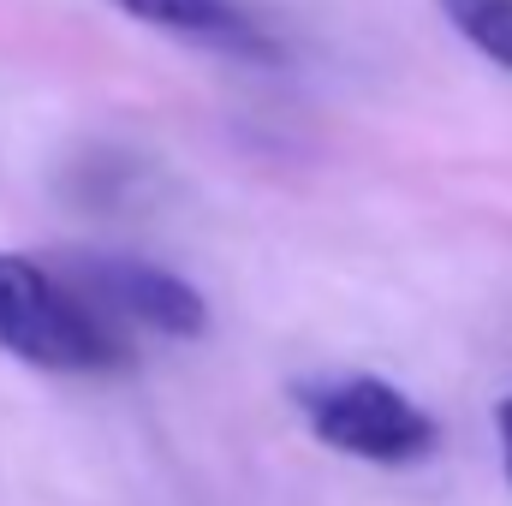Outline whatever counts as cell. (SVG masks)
Masks as SVG:
<instances>
[{
	"label": "cell",
	"mask_w": 512,
	"mask_h": 506,
	"mask_svg": "<svg viewBox=\"0 0 512 506\" xmlns=\"http://www.w3.org/2000/svg\"><path fill=\"white\" fill-rule=\"evenodd\" d=\"M66 280L108 316V322H131V328H149V334H167V340H197L209 328V304L203 292L161 268V262H143V256H66Z\"/></svg>",
	"instance_id": "3"
},
{
	"label": "cell",
	"mask_w": 512,
	"mask_h": 506,
	"mask_svg": "<svg viewBox=\"0 0 512 506\" xmlns=\"http://www.w3.org/2000/svg\"><path fill=\"white\" fill-rule=\"evenodd\" d=\"M298 411L310 429L370 465H411L435 447V423L423 405H411L393 381L382 376H310L298 381Z\"/></svg>",
	"instance_id": "2"
},
{
	"label": "cell",
	"mask_w": 512,
	"mask_h": 506,
	"mask_svg": "<svg viewBox=\"0 0 512 506\" xmlns=\"http://www.w3.org/2000/svg\"><path fill=\"white\" fill-rule=\"evenodd\" d=\"M0 346L36 370H66V376H96L126 364V340L72 280L6 251H0Z\"/></svg>",
	"instance_id": "1"
},
{
	"label": "cell",
	"mask_w": 512,
	"mask_h": 506,
	"mask_svg": "<svg viewBox=\"0 0 512 506\" xmlns=\"http://www.w3.org/2000/svg\"><path fill=\"white\" fill-rule=\"evenodd\" d=\"M435 6L483 60L512 72V0H435Z\"/></svg>",
	"instance_id": "5"
},
{
	"label": "cell",
	"mask_w": 512,
	"mask_h": 506,
	"mask_svg": "<svg viewBox=\"0 0 512 506\" xmlns=\"http://www.w3.org/2000/svg\"><path fill=\"white\" fill-rule=\"evenodd\" d=\"M495 423H501V453H507V477H512V399H501Z\"/></svg>",
	"instance_id": "6"
},
{
	"label": "cell",
	"mask_w": 512,
	"mask_h": 506,
	"mask_svg": "<svg viewBox=\"0 0 512 506\" xmlns=\"http://www.w3.org/2000/svg\"><path fill=\"white\" fill-rule=\"evenodd\" d=\"M108 6H120L126 18L161 30V36H179V42H197V48H215L233 60H280V42L239 0H108Z\"/></svg>",
	"instance_id": "4"
}]
</instances>
